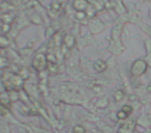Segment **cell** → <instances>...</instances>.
Wrapping results in <instances>:
<instances>
[{"instance_id":"cell-1","label":"cell","mask_w":151,"mask_h":133,"mask_svg":"<svg viewBox=\"0 0 151 133\" xmlns=\"http://www.w3.org/2000/svg\"><path fill=\"white\" fill-rule=\"evenodd\" d=\"M48 65H49V59L42 53L37 54L33 58V60H32V67L37 72H44V71H46L48 69Z\"/></svg>"},{"instance_id":"cell-2","label":"cell","mask_w":151,"mask_h":133,"mask_svg":"<svg viewBox=\"0 0 151 133\" xmlns=\"http://www.w3.org/2000/svg\"><path fill=\"white\" fill-rule=\"evenodd\" d=\"M147 70V63L146 61L142 60V59H139V60H136L134 63L132 67V74L134 75V76H141L143 75Z\"/></svg>"},{"instance_id":"cell-3","label":"cell","mask_w":151,"mask_h":133,"mask_svg":"<svg viewBox=\"0 0 151 133\" xmlns=\"http://www.w3.org/2000/svg\"><path fill=\"white\" fill-rule=\"evenodd\" d=\"M136 122L134 121H127V122L123 123L121 126L119 127V132L118 133H134L136 130Z\"/></svg>"},{"instance_id":"cell-4","label":"cell","mask_w":151,"mask_h":133,"mask_svg":"<svg viewBox=\"0 0 151 133\" xmlns=\"http://www.w3.org/2000/svg\"><path fill=\"white\" fill-rule=\"evenodd\" d=\"M0 104L2 106H4L5 108H7V109H9L12 104V100L9 92H3V93L0 94Z\"/></svg>"},{"instance_id":"cell-5","label":"cell","mask_w":151,"mask_h":133,"mask_svg":"<svg viewBox=\"0 0 151 133\" xmlns=\"http://www.w3.org/2000/svg\"><path fill=\"white\" fill-rule=\"evenodd\" d=\"M93 67H94V70L96 71V72L101 73V72H105V71L107 70L108 65H107V63H106V61L101 60V59H99V60H96L94 63Z\"/></svg>"},{"instance_id":"cell-6","label":"cell","mask_w":151,"mask_h":133,"mask_svg":"<svg viewBox=\"0 0 151 133\" xmlns=\"http://www.w3.org/2000/svg\"><path fill=\"white\" fill-rule=\"evenodd\" d=\"M138 124L141 125L142 127H145V128L150 127L151 126V116L147 114V116H141V118L138 120Z\"/></svg>"},{"instance_id":"cell-7","label":"cell","mask_w":151,"mask_h":133,"mask_svg":"<svg viewBox=\"0 0 151 133\" xmlns=\"http://www.w3.org/2000/svg\"><path fill=\"white\" fill-rule=\"evenodd\" d=\"M87 5H88L87 0H75V2H73V7L77 11H84Z\"/></svg>"},{"instance_id":"cell-8","label":"cell","mask_w":151,"mask_h":133,"mask_svg":"<svg viewBox=\"0 0 151 133\" xmlns=\"http://www.w3.org/2000/svg\"><path fill=\"white\" fill-rule=\"evenodd\" d=\"M48 70L49 73L51 75H56L59 71L58 65L56 63H52V61H49V65H48Z\"/></svg>"},{"instance_id":"cell-9","label":"cell","mask_w":151,"mask_h":133,"mask_svg":"<svg viewBox=\"0 0 151 133\" xmlns=\"http://www.w3.org/2000/svg\"><path fill=\"white\" fill-rule=\"evenodd\" d=\"M64 45L67 48L70 49L71 47H73V45H75V38L71 36H66L64 39Z\"/></svg>"},{"instance_id":"cell-10","label":"cell","mask_w":151,"mask_h":133,"mask_svg":"<svg viewBox=\"0 0 151 133\" xmlns=\"http://www.w3.org/2000/svg\"><path fill=\"white\" fill-rule=\"evenodd\" d=\"M73 133H86V128H85L83 125H76L73 126V130H71Z\"/></svg>"},{"instance_id":"cell-11","label":"cell","mask_w":151,"mask_h":133,"mask_svg":"<svg viewBox=\"0 0 151 133\" xmlns=\"http://www.w3.org/2000/svg\"><path fill=\"white\" fill-rule=\"evenodd\" d=\"M124 96H125L124 92L123 91H120V89H118V91H116L115 94H114V99H115L117 102H119V101H121V100H123Z\"/></svg>"},{"instance_id":"cell-12","label":"cell","mask_w":151,"mask_h":133,"mask_svg":"<svg viewBox=\"0 0 151 133\" xmlns=\"http://www.w3.org/2000/svg\"><path fill=\"white\" fill-rule=\"evenodd\" d=\"M9 45V39L3 36H0V48H6Z\"/></svg>"},{"instance_id":"cell-13","label":"cell","mask_w":151,"mask_h":133,"mask_svg":"<svg viewBox=\"0 0 151 133\" xmlns=\"http://www.w3.org/2000/svg\"><path fill=\"white\" fill-rule=\"evenodd\" d=\"M108 104H109V99H108V98H104V99L99 100V101L97 102L96 106L99 108H105L108 106Z\"/></svg>"},{"instance_id":"cell-14","label":"cell","mask_w":151,"mask_h":133,"mask_svg":"<svg viewBox=\"0 0 151 133\" xmlns=\"http://www.w3.org/2000/svg\"><path fill=\"white\" fill-rule=\"evenodd\" d=\"M9 65V61L6 57H0V69L6 68Z\"/></svg>"},{"instance_id":"cell-15","label":"cell","mask_w":151,"mask_h":133,"mask_svg":"<svg viewBox=\"0 0 151 133\" xmlns=\"http://www.w3.org/2000/svg\"><path fill=\"white\" fill-rule=\"evenodd\" d=\"M127 116H128V114L125 113L123 110H119V111L117 112V118H119V120H126Z\"/></svg>"},{"instance_id":"cell-16","label":"cell","mask_w":151,"mask_h":133,"mask_svg":"<svg viewBox=\"0 0 151 133\" xmlns=\"http://www.w3.org/2000/svg\"><path fill=\"white\" fill-rule=\"evenodd\" d=\"M121 110H123V111L125 112V113H127L128 116H129V114L132 113V110H134V109H132V106H129V105H124L123 107H122V109H121Z\"/></svg>"},{"instance_id":"cell-17","label":"cell","mask_w":151,"mask_h":133,"mask_svg":"<svg viewBox=\"0 0 151 133\" xmlns=\"http://www.w3.org/2000/svg\"><path fill=\"white\" fill-rule=\"evenodd\" d=\"M77 18H78L79 20H83V19H85L86 18V15H85L84 13H77Z\"/></svg>"},{"instance_id":"cell-18","label":"cell","mask_w":151,"mask_h":133,"mask_svg":"<svg viewBox=\"0 0 151 133\" xmlns=\"http://www.w3.org/2000/svg\"><path fill=\"white\" fill-rule=\"evenodd\" d=\"M93 133H104L103 131H101V130H97V131H94Z\"/></svg>"},{"instance_id":"cell-19","label":"cell","mask_w":151,"mask_h":133,"mask_svg":"<svg viewBox=\"0 0 151 133\" xmlns=\"http://www.w3.org/2000/svg\"><path fill=\"white\" fill-rule=\"evenodd\" d=\"M145 133H151V129H148V130H147Z\"/></svg>"},{"instance_id":"cell-20","label":"cell","mask_w":151,"mask_h":133,"mask_svg":"<svg viewBox=\"0 0 151 133\" xmlns=\"http://www.w3.org/2000/svg\"><path fill=\"white\" fill-rule=\"evenodd\" d=\"M148 91H150V92H151V86H148Z\"/></svg>"},{"instance_id":"cell-21","label":"cell","mask_w":151,"mask_h":133,"mask_svg":"<svg viewBox=\"0 0 151 133\" xmlns=\"http://www.w3.org/2000/svg\"><path fill=\"white\" fill-rule=\"evenodd\" d=\"M150 16H151V11H150Z\"/></svg>"}]
</instances>
